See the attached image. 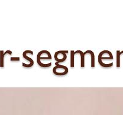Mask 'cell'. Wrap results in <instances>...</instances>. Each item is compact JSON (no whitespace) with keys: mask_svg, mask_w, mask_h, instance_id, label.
Masks as SVG:
<instances>
[{"mask_svg":"<svg viewBox=\"0 0 123 115\" xmlns=\"http://www.w3.org/2000/svg\"><path fill=\"white\" fill-rule=\"evenodd\" d=\"M52 56L48 50H42L39 52L37 56V63L41 67L47 68L52 65Z\"/></svg>","mask_w":123,"mask_h":115,"instance_id":"cell-1","label":"cell"},{"mask_svg":"<svg viewBox=\"0 0 123 115\" xmlns=\"http://www.w3.org/2000/svg\"><path fill=\"white\" fill-rule=\"evenodd\" d=\"M113 55L109 50H103L99 53L98 56V61L102 67L108 68L113 66Z\"/></svg>","mask_w":123,"mask_h":115,"instance_id":"cell-2","label":"cell"},{"mask_svg":"<svg viewBox=\"0 0 123 115\" xmlns=\"http://www.w3.org/2000/svg\"><path fill=\"white\" fill-rule=\"evenodd\" d=\"M68 50H60L55 52L54 55V58L56 61L55 65H58L60 62H63L67 59V54L68 53Z\"/></svg>","mask_w":123,"mask_h":115,"instance_id":"cell-3","label":"cell"},{"mask_svg":"<svg viewBox=\"0 0 123 115\" xmlns=\"http://www.w3.org/2000/svg\"><path fill=\"white\" fill-rule=\"evenodd\" d=\"M54 74L59 76L66 75L68 72V69L66 66L62 65H57L54 67L52 69Z\"/></svg>","mask_w":123,"mask_h":115,"instance_id":"cell-4","label":"cell"},{"mask_svg":"<svg viewBox=\"0 0 123 115\" xmlns=\"http://www.w3.org/2000/svg\"><path fill=\"white\" fill-rule=\"evenodd\" d=\"M28 52H29V50H25V51L24 52L22 55H23V57L24 58V59H26L27 61H28L29 63H30V66H31V67L34 65V61L31 58L29 57V56H28Z\"/></svg>","mask_w":123,"mask_h":115,"instance_id":"cell-5","label":"cell"},{"mask_svg":"<svg viewBox=\"0 0 123 115\" xmlns=\"http://www.w3.org/2000/svg\"><path fill=\"white\" fill-rule=\"evenodd\" d=\"M85 54H90L91 55V67L94 68L95 67V55L94 53L91 50H86L84 52Z\"/></svg>","mask_w":123,"mask_h":115,"instance_id":"cell-6","label":"cell"},{"mask_svg":"<svg viewBox=\"0 0 123 115\" xmlns=\"http://www.w3.org/2000/svg\"><path fill=\"white\" fill-rule=\"evenodd\" d=\"M4 53L3 50H0V67H4Z\"/></svg>","mask_w":123,"mask_h":115,"instance_id":"cell-7","label":"cell"},{"mask_svg":"<svg viewBox=\"0 0 123 115\" xmlns=\"http://www.w3.org/2000/svg\"><path fill=\"white\" fill-rule=\"evenodd\" d=\"M74 52L73 50L71 51L70 53V67L72 68L74 67Z\"/></svg>","mask_w":123,"mask_h":115,"instance_id":"cell-8","label":"cell"},{"mask_svg":"<svg viewBox=\"0 0 123 115\" xmlns=\"http://www.w3.org/2000/svg\"><path fill=\"white\" fill-rule=\"evenodd\" d=\"M120 51L117 50V67L120 68Z\"/></svg>","mask_w":123,"mask_h":115,"instance_id":"cell-9","label":"cell"},{"mask_svg":"<svg viewBox=\"0 0 123 115\" xmlns=\"http://www.w3.org/2000/svg\"><path fill=\"white\" fill-rule=\"evenodd\" d=\"M11 61H20V58L19 57H12L10 58Z\"/></svg>","mask_w":123,"mask_h":115,"instance_id":"cell-10","label":"cell"},{"mask_svg":"<svg viewBox=\"0 0 123 115\" xmlns=\"http://www.w3.org/2000/svg\"><path fill=\"white\" fill-rule=\"evenodd\" d=\"M6 54H9L10 55H11L12 54V52L10 51V50H7V51L4 53V56L6 55Z\"/></svg>","mask_w":123,"mask_h":115,"instance_id":"cell-11","label":"cell"},{"mask_svg":"<svg viewBox=\"0 0 123 115\" xmlns=\"http://www.w3.org/2000/svg\"><path fill=\"white\" fill-rule=\"evenodd\" d=\"M122 52H123V51H122Z\"/></svg>","mask_w":123,"mask_h":115,"instance_id":"cell-12","label":"cell"}]
</instances>
